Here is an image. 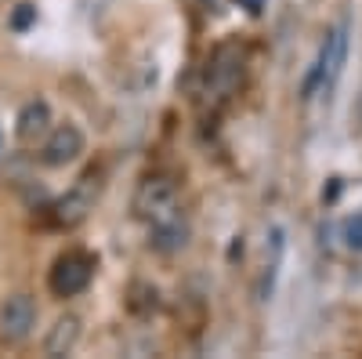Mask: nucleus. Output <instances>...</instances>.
<instances>
[{"instance_id":"6","label":"nucleus","mask_w":362,"mask_h":359,"mask_svg":"<svg viewBox=\"0 0 362 359\" xmlns=\"http://www.w3.org/2000/svg\"><path fill=\"white\" fill-rule=\"evenodd\" d=\"M37 326V302L29 294H11L4 305H0V338L18 345L33 334Z\"/></svg>"},{"instance_id":"13","label":"nucleus","mask_w":362,"mask_h":359,"mask_svg":"<svg viewBox=\"0 0 362 359\" xmlns=\"http://www.w3.org/2000/svg\"><path fill=\"white\" fill-rule=\"evenodd\" d=\"M344 244H348L351 251H358V254H362V211H358V215H351V218L344 222Z\"/></svg>"},{"instance_id":"14","label":"nucleus","mask_w":362,"mask_h":359,"mask_svg":"<svg viewBox=\"0 0 362 359\" xmlns=\"http://www.w3.org/2000/svg\"><path fill=\"white\" fill-rule=\"evenodd\" d=\"M243 4H247V11H250V15H261V8H264V0H243Z\"/></svg>"},{"instance_id":"10","label":"nucleus","mask_w":362,"mask_h":359,"mask_svg":"<svg viewBox=\"0 0 362 359\" xmlns=\"http://www.w3.org/2000/svg\"><path fill=\"white\" fill-rule=\"evenodd\" d=\"M148 244H153V251H160V254H174V251H181L189 244V225L177 215L167 218V222H156L153 232H148Z\"/></svg>"},{"instance_id":"4","label":"nucleus","mask_w":362,"mask_h":359,"mask_svg":"<svg viewBox=\"0 0 362 359\" xmlns=\"http://www.w3.org/2000/svg\"><path fill=\"white\" fill-rule=\"evenodd\" d=\"M90 280H95V258H90L87 251L58 254L51 273H47V287H51L54 297H76L90 287Z\"/></svg>"},{"instance_id":"11","label":"nucleus","mask_w":362,"mask_h":359,"mask_svg":"<svg viewBox=\"0 0 362 359\" xmlns=\"http://www.w3.org/2000/svg\"><path fill=\"white\" fill-rule=\"evenodd\" d=\"M127 309L134 316H153L160 309V290L153 283H145V280H134L127 287Z\"/></svg>"},{"instance_id":"7","label":"nucleus","mask_w":362,"mask_h":359,"mask_svg":"<svg viewBox=\"0 0 362 359\" xmlns=\"http://www.w3.org/2000/svg\"><path fill=\"white\" fill-rule=\"evenodd\" d=\"M90 207H95V189L87 182H80L76 189H69L66 196H58L51 203V225L54 229H76L80 222H87Z\"/></svg>"},{"instance_id":"1","label":"nucleus","mask_w":362,"mask_h":359,"mask_svg":"<svg viewBox=\"0 0 362 359\" xmlns=\"http://www.w3.org/2000/svg\"><path fill=\"white\" fill-rule=\"evenodd\" d=\"M247 76V51L235 40H225L210 51L206 69H203V106H210V113H218L221 106H228Z\"/></svg>"},{"instance_id":"2","label":"nucleus","mask_w":362,"mask_h":359,"mask_svg":"<svg viewBox=\"0 0 362 359\" xmlns=\"http://www.w3.org/2000/svg\"><path fill=\"white\" fill-rule=\"evenodd\" d=\"M344 58H348V22H337L334 29L326 33L322 47H319V58L315 66L305 80V87H300V98H315L319 91H329V87L337 84L341 69H344Z\"/></svg>"},{"instance_id":"8","label":"nucleus","mask_w":362,"mask_h":359,"mask_svg":"<svg viewBox=\"0 0 362 359\" xmlns=\"http://www.w3.org/2000/svg\"><path fill=\"white\" fill-rule=\"evenodd\" d=\"M80 334H83V319H80V316H73V312L58 316L54 326L47 331V338H44V355H51V359L69 355V352L80 345Z\"/></svg>"},{"instance_id":"3","label":"nucleus","mask_w":362,"mask_h":359,"mask_svg":"<svg viewBox=\"0 0 362 359\" xmlns=\"http://www.w3.org/2000/svg\"><path fill=\"white\" fill-rule=\"evenodd\" d=\"M131 211L134 218L156 225V222H167L177 215V186L170 182L167 174H148L138 182L134 196H131Z\"/></svg>"},{"instance_id":"9","label":"nucleus","mask_w":362,"mask_h":359,"mask_svg":"<svg viewBox=\"0 0 362 359\" xmlns=\"http://www.w3.org/2000/svg\"><path fill=\"white\" fill-rule=\"evenodd\" d=\"M15 131L22 142H37L51 131V106L44 98H33L18 109V120H15Z\"/></svg>"},{"instance_id":"5","label":"nucleus","mask_w":362,"mask_h":359,"mask_svg":"<svg viewBox=\"0 0 362 359\" xmlns=\"http://www.w3.org/2000/svg\"><path fill=\"white\" fill-rule=\"evenodd\" d=\"M87 149V138L76 124H58L47 131V142L40 149V164L44 167H66V164H76Z\"/></svg>"},{"instance_id":"12","label":"nucleus","mask_w":362,"mask_h":359,"mask_svg":"<svg viewBox=\"0 0 362 359\" xmlns=\"http://www.w3.org/2000/svg\"><path fill=\"white\" fill-rule=\"evenodd\" d=\"M33 22H37V8H33V4H18V8L11 11V18H8V25L15 29V33H25Z\"/></svg>"},{"instance_id":"15","label":"nucleus","mask_w":362,"mask_h":359,"mask_svg":"<svg viewBox=\"0 0 362 359\" xmlns=\"http://www.w3.org/2000/svg\"><path fill=\"white\" fill-rule=\"evenodd\" d=\"M0 149H4V131H0Z\"/></svg>"}]
</instances>
